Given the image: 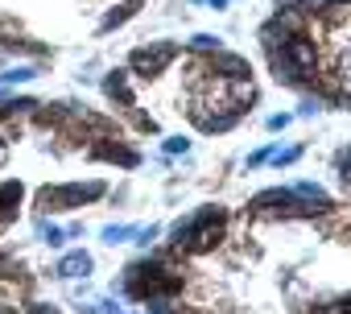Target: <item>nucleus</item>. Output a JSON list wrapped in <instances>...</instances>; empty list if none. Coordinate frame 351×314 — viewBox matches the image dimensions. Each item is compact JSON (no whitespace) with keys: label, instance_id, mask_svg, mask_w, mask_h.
Listing matches in <instances>:
<instances>
[{"label":"nucleus","instance_id":"f257e3e1","mask_svg":"<svg viewBox=\"0 0 351 314\" xmlns=\"http://www.w3.org/2000/svg\"><path fill=\"white\" fill-rule=\"evenodd\" d=\"M228 232V211L223 207H199L191 219H178L169 228V244L178 252H211L223 244Z\"/></svg>","mask_w":351,"mask_h":314},{"label":"nucleus","instance_id":"f03ea898","mask_svg":"<svg viewBox=\"0 0 351 314\" xmlns=\"http://www.w3.org/2000/svg\"><path fill=\"white\" fill-rule=\"evenodd\" d=\"M104 191H108L104 182H66V186H46V191L38 195V203H42L46 211H75V207H83V203H95Z\"/></svg>","mask_w":351,"mask_h":314},{"label":"nucleus","instance_id":"7ed1b4c3","mask_svg":"<svg viewBox=\"0 0 351 314\" xmlns=\"http://www.w3.org/2000/svg\"><path fill=\"white\" fill-rule=\"evenodd\" d=\"M173 58H178V46H173V42H149V46H141V50L128 54V71L145 75V79H157Z\"/></svg>","mask_w":351,"mask_h":314},{"label":"nucleus","instance_id":"20e7f679","mask_svg":"<svg viewBox=\"0 0 351 314\" xmlns=\"http://www.w3.org/2000/svg\"><path fill=\"white\" fill-rule=\"evenodd\" d=\"M256 215H281V219H289V215H306L302 211V203L293 199V191L289 186H273V191H261L252 203H248Z\"/></svg>","mask_w":351,"mask_h":314},{"label":"nucleus","instance_id":"39448f33","mask_svg":"<svg viewBox=\"0 0 351 314\" xmlns=\"http://www.w3.org/2000/svg\"><path fill=\"white\" fill-rule=\"evenodd\" d=\"M285 58H289L302 75H314V67H318V46L310 42V34H298V38L285 42Z\"/></svg>","mask_w":351,"mask_h":314},{"label":"nucleus","instance_id":"423d86ee","mask_svg":"<svg viewBox=\"0 0 351 314\" xmlns=\"http://www.w3.org/2000/svg\"><path fill=\"white\" fill-rule=\"evenodd\" d=\"M289 191H293V199L302 203V211H306V215H326V211L335 207V203H330V195H326L318 182H298V186H289Z\"/></svg>","mask_w":351,"mask_h":314},{"label":"nucleus","instance_id":"0eeeda50","mask_svg":"<svg viewBox=\"0 0 351 314\" xmlns=\"http://www.w3.org/2000/svg\"><path fill=\"white\" fill-rule=\"evenodd\" d=\"M207 71H211V75H219V79H240V75H252V71H248V58L228 54V50H215V54L207 58Z\"/></svg>","mask_w":351,"mask_h":314},{"label":"nucleus","instance_id":"6e6552de","mask_svg":"<svg viewBox=\"0 0 351 314\" xmlns=\"http://www.w3.org/2000/svg\"><path fill=\"white\" fill-rule=\"evenodd\" d=\"M91 269H95L91 252H83V248H79V252H66V256L58 261V269H54V273H58L62 281H87V277H91Z\"/></svg>","mask_w":351,"mask_h":314},{"label":"nucleus","instance_id":"1a4fd4ad","mask_svg":"<svg viewBox=\"0 0 351 314\" xmlns=\"http://www.w3.org/2000/svg\"><path fill=\"white\" fill-rule=\"evenodd\" d=\"M273 25H277L285 38H298V34H306V13H298L293 5H285V9L273 13Z\"/></svg>","mask_w":351,"mask_h":314},{"label":"nucleus","instance_id":"9d476101","mask_svg":"<svg viewBox=\"0 0 351 314\" xmlns=\"http://www.w3.org/2000/svg\"><path fill=\"white\" fill-rule=\"evenodd\" d=\"M91 153H95V157H104V162H120V166H128V170L141 162V153H136V149H124V145H112V141L95 145Z\"/></svg>","mask_w":351,"mask_h":314},{"label":"nucleus","instance_id":"9b49d317","mask_svg":"<svg viewBox=\"0 0 351 314\" xmlns=\"http://www.w3.org/2000/svg\"><path fill=\"white\" fill-rule=\"evenodd\" d=\"M104 95H108V99H120L124 108H132V91H128V79H124V71H112V75L104 79Z\"/></svg>","mask_w":351,"mask_h":314},{"label":"nucleus","instance_id":"f8f14e48","mask_svg":"<svg viewBox=\"0 0 351 314\" xmlns=\"http://www.w3.org/2000/svg\"><path fill=\"white\" fill-rule=\"evenodd\" d=\"M228 87H232V104H236V108H248V104L256 99V83H252V75L228 79Z\"/></svg>","mask_w":351,"mask_h":314},{"label":"nucleus","instance_id":"ddd939ff","mask_svg":"<svg viewBox=\"0 0 351 314\" xmlns=\"http://www.w3.org/2000/svg\"><path fill=\"white\" fill-rule=\"evenodd\" d=\"M136 9H141V0H124V5H116V9H112V13H108L104 21H99V34H108V29L124 25V21H128V17L136 13Z\"/></svg>","mask_w":351,"mask_h":314},{"label":"nucleus","instance_id":"4468645a","mask_svg":"<svg viewBox=\"0 0 351 314\" xmlns=\"http://www.w3.org/2000/svg\"><path fill=\"white\" fill-rule=\"evenodd\" d=\"M191 50L215 54V50H223V38H215V34H195V38H191Z\"/></svg>","mask_w":351,"mask_h":314},{"label":"nucleus","instance_id":"2eb2a0df","mask_svg":"<svg viewBox=\"0 0 351 314\" xmlns=\"http://www.w3.org/2000/svg\"><path fill=\"white\" fill-rule=\"evenodd\" d=\"M132 232L136 228H128V224H108L99 236H104V244H124V240H132Z\"/></svg>","mask_w":351,"mask_h":314},{"label":"nucleus","instance_id":"dca6fc26","mask_svg":"<svg viewBox=\"0 0 351 314\" xmlns=\"http://www.w3.org/2000/svg\"><path fill=\"white\" fill-rule=\"evenodd\" d=\"M335 75H339V91L351 99V50L339 54V71H335Z\"/></svg>","mask_w":351,"mask_h":314},{"label":"nucleus","instance_id":"f3484780","mask_svg":"<svg viewBox=\"0 0 351 314\" xmlns=\"http://www.w3.org/2000/svg\"><path fill=\"white\" fill-rule=\"evenodd\" d=\"M29 79H38V67H13V71L0 75V87H9V83H29Z\"/></svg>","mask_w":351,"mask_h":314},{"label":"nucleus","instance_id":"a211bd4d","mask_svg":"<svg viewBox=\"0 0 351 314\" xmlns=\"http://www.w3.org/2000/svg\"><path fill=\"white\" fill-rule=\"evenodd\" d=\"M38 236H42L50 248H58V244L66 240V232H62V228H54V224H46V219H38Z\"/></svg>","mask_w":351,"mask_h":314},{"label":"nucleus","instance_id":"6ab92c4d","mask_svg":"<svg viewBox=\"0 0 351 314\" xmlns=\"http://www.w3.org/2000/svg\"><path fill=\"white\" fill-rule=\"evenodd\" d=\"M298 157H302V145H289V149H273L269 162H277V166H293Z\"/></svg>","mask_w":351,"mask_h":314},{"label":"nucleus","instance_id":"aec40b11","mask_svg":"<svg viewBox=\"0 0 351 314\" xmlns=\"http://www.w3.org/2000/svg\"><path fill=\"white\" fill-rule=\"evenodd\" d=\"M157 236H161V228H157V224H149V228H136V232H132V240H136L141 248H149Z\"/></svg>","mask_w":351,"mask_h":314},{"label":"nucleus","instance_id":"412c9836","mask_svg":"<svg viewBox=\"0 0 351 314\" xmlns=\"http://www.w3.org/2000/svg\"><path fill=\"white\" fill-rule=\"evenodd\" d=\"M173 153H191V141L186 136H169L165 141V157H173Z\"/></svg>","mask_w":351,"mask_h":314},{"label":"nucleus","instance_id":"4be33fe9","mask_svg":"<svg viewBox=\"0 0 351 314\" xmlns=\"http://www.w3.org/2000/svg\"><path fill=\"white\" fill-rule=\"evenodd\" d=\"M318 112H322V99L318 95H310V99L298 104V116H318Z\"/></svg>","mask_w":351,"mask_h":314},{"label":"nucleus","instance_id":"5701e85b","mask_svg":"<svg viewBox=\"0 0 351 314\" xmlns=\"http://www.w3.org/2000/svg\"><path fill=\"white\" fill-rule=\"evenodd\" d=\"M339 170H343V174H339V178H343V186H351V149H347V153H339Z\"/></svg>","mask_w":351,"mask_h":314},{"label":"nucleus","instance_id":"b1692460","mask_svg":"<svg viewBox=\"0 0 351 314\" xmlns=\"http://www.w3.org/2000/svg\"><path fill=\"white\" fill-rule=\"evenodd\" d=\"M289 112H277V116H269V132H281V128H289Z\"/></svg>","mask_w":351,"mask_h":314},{"label":"nucleus","instance_id":"393cba45","mask_svg":"<svg viewBox=\"0 0 351 314\" xmlns=\"http://www.w3.org/2000/svg\"><path fill=\"white\" fill-rule=\"evenodd\" d=\"M91 314H120V306H116L112 298H99V302L91 306Z\"/></svg>","mask_w":351,"mask_h":314},{"label":"nucleus","instance_id":"a878e982","mask_svg":"<svg viewBox=\"0 0 351 314\" xmlns=\"http://www.w3.org/2000/svg\"><path fill=\"white\" fill-rule=\"evenodd\" d=\"M306 314H347V302L339 298V302H326V310H318V306H314V310H306Z\"/></svg>","mask_w":351,"mask_h":314},{"label":"nucleus","instance_id":"bb28decb","mask_svg":"<svg viewBox=\"0 0 351 314\" xmlns=\"http://www.w3.org/2000/svg\"><path fill=\"white\" fill-rule=\"evenodd\" d=\"M273 157V149H256V153H248V170H256V166H265Z\"/></svg>","mask_w":351,"mask_h":314},{"label":"nucleus","instance_id":"cd10ccee","mask_svg":"<svg viewBox=\"0 0 351 314\" xmlns=\"http://www.w3.org/2000/svg\"><path fill=\"white\" fill-rule=\"evenodd\" d=\"M343 240H351V228H347V232H343Z\"/></svg>","mask_w":351,"mask_h":314},{"label":"nucleus","instance_id":"c85d7f7f","mask_svg":"<svg viewBox=\"0 0 351 314\" xmlns=\"http://www.w3.org/2000/svg\"><path fill=\"white\" fill-rule=\"evenodd\" d=\"M228 5H232V0H228Z\"/></svg>","mask_w":351,"mask_h":314}]
</instances>
